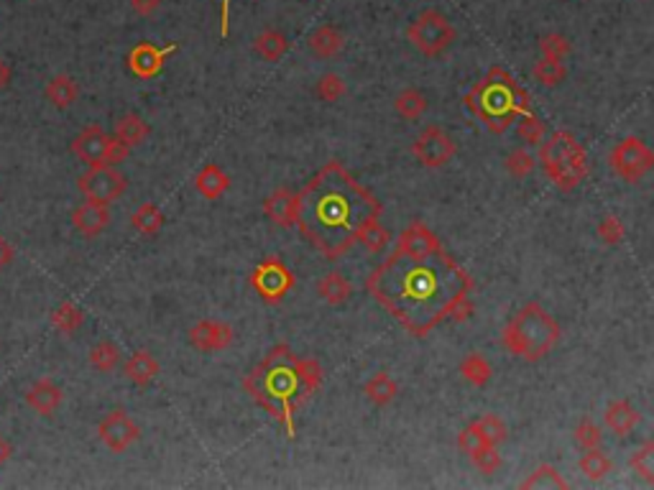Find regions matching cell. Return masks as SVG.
<instances>
[{
    "mask_svg": "<svg viewBox=\"0 0 654 490\" xmlns=\"http://www.w3.org/2000/svg\"><path fill=\"white\" fill-rule=\"evenodd\" d=\"M366 289L417 337L445 319L465 322L473 315L471 279L442 245L422 258L394 250L366 281Z\"/></svg>",
    "mask_w": 654,
    "mask_h": 490,
    "instance_id": "6da1fadb",
    "label": "cell"
},
{
    "mask_svg": "<svg viewBox=\"0 0 654 490\" xmlns=\"http://www.w3.org/2000/svg\"><path fill=\"white\" fill-rule=\"evenodd\" d=\"M172 54H177V44L157 46L151 41H141V44H136L128 52L125 64H128V70H131L133 77H139V80H154V77H159L161 72H164V64H166V59Z\"/></svg>",
    "mask_w": 654,
    "mask_h": 490,
    "instance_id": "5bb4252c",
    "label": "cell"
},
{
    "mask_svg": "<svg viewBox=\"0 0 654 490\" xmlns=\"http://www.w3.org/2000/svg\"><path fill=\"white\" fill-rule=\"evenodd\" d=\"M159 360L149 351H136L123 363L125 378L133 385H139V388H146V385L154 384L157 376H159Z\"/></svg>",
    "mask_w": 654,
    "mask_h": 490,
    "instance_id": "ffe728a7",
    "label": "cell"
},
{
    "mask_svg": "<svg viewBox=\"0 0 654 490\" xmlns=\"http://www.w3.org/2000/svg\"><path fill=\"white\" fill-rule=\"evenodd\" d=\"M460 376H463L471 385L483 388V385H488V381H491L494 368H491V363H488L480 352H471V355H465L463 363H460Z\"/></svg>",
    "mask_w": 654,
    "mask_h": 490,
    "instance_id": "f1b7e54d",
    "label": "cell"
},
{
    "mask_svg": "<svg viewBox=\"0 0 654 490\" xmlns=\"http://www.w3.org/2000/svg\"><path fill=\"white\" fill-rule=\"evenodd\" d=\"M599 238H601V243L611 245V248H616V245L624 243V223H621L616 215H606L601 217V223H599Z\"/></svg>",
    "mask_w": 654,
    "mask_h": 490,
    "instance_id": "ee69618b",
    "label": "cell"
},
{
    "mask_svg": "<svg viewBox=\"0 0 654 490\" xmlns=\"http://www.w3.org/2000/svg\"><path fill=\"white\" fill-rule=\"evenodd\" d=\"M476 424H478V429L483 432V437H486L488 444H498V442H504L506 435H509V429H506L504 419H501V417H496V414H483Z\"/></svg>",
    "mask_w": 654,
    "mask_h": 490,
    "instance_id": "f6af8a7d",
    "label": "cell"
},
{
    "mask_svg": "<svg viewBox=\"0 0 654 490\" xmlns=\"http://www.w3.org/2000/svg\"><path fill=\"white\" fill-rule=\"evenodd\" d=\"M11 452H13V447H11V444H8L5 439L0 437V468H3V462H5V460L11 457Z\"/></svg>",
    "mask_w": 654,
    "mask_h": 490,
    "instance_id": "816d5d0a",
    "label": "cell"
},
{
    "mask_svg": "<svg viewBox=\"0 0 654 490\" xmlns=\"http://www.w3.org/2000/svg\"><path fill=\"white\" fill-rule=\"evenodd\" d=\"M62 401H64V391L54 384V381H49V378H38L26 391V403L34 409L36 414H41V417L56 414Z\"/></svg>",
    "mask_w": 654,
    "mask_h": 490,
    "instance_id": "ac0fdd59",
    "label": "cell"
},
{
    "mask_svg": "<svg viewBox=\"0 0 654 490\" xmlns=\"http://www.w3.org/2000/svg\"><path fill=\"white\" fill-rule=\"evenodd\" d=\"M72 154L80 161H85L88 166H100V164L118 166V164H123L128 158L131 148L125 143H121L115 136L106 133L100 125H88L72 140Z\"/></svg>",
    "mask_w": 654,
    "mask_h": 490,
    "instance_id": "52a82bcc",
    "label": "cell"
},
{
    "mask_svg": "<svg viewBox=\"0 0 654 490\" xmlns=\"http://www.w3.org/2000/svg\"><path fill=\"white\" fill-rule=\"evenodd\" d=\"M522 488L524 490H552V488H560L565 490L567 488V480L560 475L557 468H552V465H539L534 473L527 477V480H522Z\"/></svg>",
    "mask_w": 654,
    "mask_h": 490,
    "instance_id": "e575fe53",
    "label": "cell"
},
{
    "mask_svg": "<svg viewBox=\"0 0 654 490\" xmlns=\"http://www.w3.org/2000/svg\"><path fill=\"white\" fill-rule=\"evenodd\" d=\"M230 3L233 0H220V38L230 36Z\"/></svg>",
    "mask_w": 654,
    "mask_h": 490,
    "instance_id": "681fc988",
    "label": "cell"
},
{
    "mask_svg": "<svg viewBox=\"0 0 654 490\" xmlns=\"http://www.w3.org/2000/svg\"><path fill=\"white\" fill-rule=\"evenodd\" d=\"M131 225H133V230L139 235L151 238V235H157L164 228V215H161V210L154 202H143L141 207L131 215Z\"/></svg>",
    "mask_w": 654,
    "mask_h": 490,
    "instance_id": "4dcf8cb0",
    "label": "cell"
},
{
    "mask_svg": "<svg viewBox=\"0 0 654 490\" xmlns=\"http://www.w3.org/2000/svg\"><path fill=\"white\" fill-rule=\"evenodd\" d=\"M318 294L330 307H343L345 301H351V297H353V283L345 276L335 274V271H330V274H325L318 281Z\"/></svg>",
    "mask_w": 654,
    "mask_h": 490,
    "instance_id": "d4e9b609",
    "label": "cell"
},
{
    "mask_svg": "<svg viewBox=\"0 0 654 490\" xmlns=\"http://www.w3.org/2000/svg\"><path fill=\"white\" fill-rule=\"evenodd\" d=\"M77 190L88 199V202H98V205H113L115 199H121L128 190V179H125L115 166H89L85 174L77 179Z\"/></svg>",
    "mask_w": 654,
    "mask_h": 490,
    "instance_id": "30bf717a",
    "label": "cell"
},
{
    "mask_svg": "<svg viewBox=\"0 0 654 490\" xmlns=\"http://www.w3.org/2000/svg\"><path fill=\"white\" fill-rule=\"evenodd\" d=\"M465 106L486 122L491 133H504L519 115L531 113V97L509 72L494 67L483 82L468 92Z\"/></svg>",
    "mask_w": 654,
    "mask_h": 490,
    "instance_id": "277c9868",
    "label": "cell"
},
{
    "mask_svg": "<svg viewBox=\"0 0 654 490\" xmlns=\"http://www.w3.org/2000/svg\"><path fill=\"white\" fill-rule=\"evenodd\" d=\"M363 393H366V399L373 406H389L396 399V393H399V384L391 378L386 370H376L363 385Z\"/></svg>",
    "mask_w": 654,
    "mask_h": 490,
    "instance_id": "484cf974",
    "label": "cell"
},
{
    "mask_svg": "<svg viewBox=\"0 0 654 490\" xmlns=\"http://www.w3.org/2000/svg\"><path fill=\"white\" fill-rule=\"evenodd\" d=\"M412 154L427 169H440L455 156V140L450 139L440 125H427L412 143Z\"/></svg>",
    "mask_w": 654,
    "mask_h": 490,
    "instance_id": "7c38bea8",
    "label": "cell"
},
{
    "mask_svg": "<svg viewBox=\"0 0 654 490\" xmlns=\"http://www.w3.org/2000/svg\"><path fill=\"white\" fill-rule=\"evenodd\" d=\"M52 325L56 327V333L74 334L85 325V312L74 301H62L52 312Z\"/></svg>",
    "mask_w": 654,
    "mask_h": 490,
    "instance_id": "1f68e13d",
    "label": "cell"
},
{
    "mask_svg": "<svg viewBox=\"0 0 654 490\" xmlns=\"http://www.w3.org/2000/svg\"><path fill=\"white\" fill-rule=\"evenodd\" d=\"M573 435H575V442H578L583 450H596V447H601L603 444V429L593 419L578 421L575 429H573Z\"/></svg>",
    "mask_w": 654,
    "mask_h": 490,
    "instance_id": "b9f144b4",
    "label": "cell"
},
{
    "mask_svg": "<svg viewBox=\"0 0 654 490\" xmlns=\"http://www.w3.org/2000/svg\"><path fill=\"white\" fill-rule=\"evenodd\" d=\"M88 360L98 373H113L121 363V348L113 340H100L98 345H92Z\"/></svg>",
    "mask_w": 654,
    "mask_h": 490,
    "instance_id": "836d02e7",
    "label": "cell"
},
{
    "mask_svg": "<svg viewBox=\"0 0 654 490\" xmlns=\"http://www.w3.org/2000/svg\"><path fill=\"white\" fill-rule=\"evenodd\" d=\"M72 225L82 238H98L110 225V210H107V205H98V202L85 199L80 207L72 210Z\"/></svg>",
    "mask_w": 654,
    "mask_h": 490,
    "instance_id": "2e32d148",
    "label": "cell"
},
{
    "mask_svg": "<svg viewBox=\"0 0 654 490\" xmlns=\"http://www.w3.org/2000/svg\"><path fill=\"white\" fill-rule=\"evenodd\" d=\"M539 146H542L539 161H542V169H545L549 182L563 192L575 190L588 172L585 169V151L578 139H573L565 131H557L548 140H542Z\"/></svg>",
    "mask_w": 654,
    "mask_h": 490,
    "instance_id": "8992f818",
    "label": "cell"
},
{
    "mask_svg": "<svg viewBox=\"0 0 654 490\" xmlns=\"http://www.w3.org/2000/svg\"><path fill=\"white\" fill-rule=\"evenodd\" d=\"M11 80H13V67L5 62V59H0V89H5L11 85Z\"/></svg>",
    "mask_w": 654,
    "mask_h": 490,
    "instance_id": "f907efd6",
    "label": "cell"
},
{
    "mask_svg": "<svg viewBox=\"0 0 654 490\" xmlns=\"http://www.w3.org/2000/svg\"><path fill=\"white\" fill-rule=\"evenodd\" d=\"M294 225L325 258L343 256L361 228L378 217L381 205L337 161H327L307 187L294 194Z\"/></svg>",
    "mask_w": 654,
    "mask_h": 490,
    "instance_id": "7a4b0ae2",
    "label": "cell"
},
{
    "mask_svg": "<svg viewBox=\"0 0 654 490\" xmlns=\"http://www.w3.org/2000/svg\"><path fill=\"white\" fill-rule=\"evenodd\" d=\"M251 289L266 304H279L294 289V274L286 268L282 258H266L251 271Z\"/></svg>",
    "mask_w": 654,
    "mask_h": 490,
    "instance_id": "8fae6325",
    "label": "cell"
},
{
    "mask_svg": "<svg viewBox=\"0 0 654 490\" xmlns=\"http://www.w3.org/2000/svg\"><path fill=\"white\" fill-rule=\"evenodd\" d=\"M44 97L52 103L56 110H67L77 103V97H80V85H77V80L70 77V74H54L52 80L47 82V88H44Z\"/></svg>",
    "mask_w": 654,
    "mask_h": 490,
    "instance_id": "7402d4cb",
    "label": "cell"
},
{
    "mask_svg": "<svg viewBox=\"0 0 654 490\" xmlns=\"http://www.w3.org/2000/svg\"><path fill=\"white\" fill-rule=\"evenodd\" d=\"M483 444H488V442H486V437H483V432L478 429L476 421H473V424H468V427H465V429H463V432L458 435V447L463 455L471 457L473 452H476V450H480Z\"/></svg>",
    "mask_w": 654,
    "mask_h": 490,
    "instance_id": "7dc6e473",
    "label": "cell"
},
{
    "mask_svg": "<svg viewBox=\"0 0 654 490\" xmlns=\"http://www.w3.org/2000/svg\"><path fill=\"white\" fill-rule=\"evenodd\" d=\"M343 44H345V36L333 23H322L310 36V49H312V54L318 59H333V56H337L340 49H343Z\"/></svg>",
    "mask_w": 654,
    "mask_h": 490,
    "instance_id": "603a6c76",
    "label": "cell"
},
{
    "mask_svg": "<svg viewBox=\"0 0 654 490\" xmlns=\"http://www.w3.org/2000/svg\"><path fill=\"white\" fill-rule=\"evenodd\" d=\"M473 465H476L478 470L483 475H494L498 473V468H501V452L496 450V444H483L480 450H476L473 455Z\"/></svg>",
    "mask_w": 654,
    "mask_h": 490,
    "instance_id": "bcb514c9",
    "label": "cell"
},
{
    "mask_svg": "<svg viewBox=\"0 0 654 490\" xmlns=\"http://www.w3.org/2000/svg\"><path fill=\"white\" fill-rule=\"evenodd\" d=\"M294 194L289 190H276L264 199V215L279 228H292L294 225Z\"/></svg>",
    "mask_w": 654,
    "mask_h": 490,
    "instance_id": "44dd1931",
    "label": "cell"
},
{
    "mask_svg": "<svg viewBox=\"0 0 654 490\" xmlns=\"http://www.w3.org/2000/svg\"><path fill=\"white\" fill-rule=\"evenodd\" d=\"M98 437L100 442L106 444L110 452H115V455H121L125 452L128 447H133L139 437H141V429H139V424L128 417V411L123 409H113V411H107L103 421L98 424Z\"/></svg>",
    "mask_w": 654,
    "mask_h": 490,
    "instance_id": "4fadbf2b",
    "label": "cell"
},
{
    "mask_svg": "<svg viewBox=\"0 0 654 490\" xmlns=\"http://www.w3.org/2000/svg\"><path fill=\"white\" fill-rule=\"evenodd\" d=\"M516 121H519V125H516V133H519V139L524 140V143H530V146H539V143L545 140V131H548V125L539 121L534 113H524V115H519Z\"/></svg>",
    "mask_w": 654,
    "mask_h": 490,
    "instance_id": "f35d334b",
    "label": "cell"
},
{
    "mask_svg": "<svg viewBox=\"0 0 654 490\" xmlns=\"http://www.w3.org/2000/svg\"><path fill=\"white\" fill-rule=\"evenodd\" d=\"M578 468H581V473H583L588 480L599 483V480H603L606 475L614 470V460L606 455L601 447H596V450H585V455L581 457Z\"/></svg>",
    "mask_w": 654,
    "mask_h": 490,
    "instance_id": "d6a6232c",
    "label": "cell"
},
{
    "mask_svg": "<svg viewBox=\"0 0 654 490\" xmlns=\"http://www.w3.org/2000/svg\"><path fill=\"white\" fill-rule=\"evenodd\" d=\"M603 424L608 432H614L616 437H626L634 432V427L639 424V411L634 409V403L619 399V401L608 403V409L603 411Z\"/></svg>",
    "mask_w": 654,
    "mask_h": 490,
    "instance_id": "d6986e66",
    "label": "cell"
},
{
    "mask_svg": "<svg viewBox=\"0 0 654 490\" xmlns=\"http://www.w3.org/2000/svg\"><path fill=\"white\" fill-rule=\"evenodd\" d=\"M504 166H506V172H509L514 179H527V176L537 169V158L531 156L530 151H524V148H516V151H512V154L506 156Z\"/></svg>",
    "mask_w": 654,
    "mask_h": 490,
    "instance_id": "60d3db41",
    "label": "cell"
},
{
    "mask_svg": "<svg viewBox=\"0 0 654 490\" xmlns=\"http://www.w3.org/2000/svg\"><path fill=\"white\" fill-rule=\"evenodd\" d=\"M427 97L422 95V89L417 88H407L402 89L396 97H394V110L399 113V118H404V121L414 122L420 121L422 115L427 113Z\"/></svg>",
    "mask_w": 654,
    "mask_h": 490,
    "instance_id": "83f0119b",
    "label": "cell"
},
{
    "mask_svg": "<svg viewBox=\"0 0 654 490\" xmlns=\"http://www.w3.org/2000/svg\"><path fill=\"white\" fill-rule=\"evenodd\" d=\"M233 327L220 319H202L190 330V342L200 352H220L233 345Z\"/></svg>",
    "mask_w": 654,
    "mask_h": 490,
    "instance_id": "9a60e30c",
    "label": "cell"
},
{
    "mask_svg": "<svg viewBox=\"0 0 654 490\" xmlns=\"http://www.w3.org/2000/svg\"><path fill=\"white\" fill-rule=\"evenodd\" d=\"M253 49H256V54H259L264 62H282L284 54L289 52V41H286V36H284L282 31H276V29H266V31H261V34L256 36Z\"/></svg>",
    "mask_w": 654,
    "mask_h": 490,
    "instance_id": "4316f807",
    "label": "cell"
},
{
    "mask_svg": "<svg viewBox=\"0 0 654 490\" xmlns=\"http://www.w3.org/2000/svg\"><path fill=\"white\" fill-rule=\"evenodd\" d=\"M355 243H361L366 250H371V253H381V250L389 245V232H386V228H381L378 217H373V220H369V223L361 228L358 238H355Z\"/></svg>",
    "mask_w": 654,
    "mask_h": 490,
    "instance_id": "d590c367",
    "label": "cell"
},
{
    "mask_svg": "<svg viewBox=\"0 0 654 490\" xmlns=\"http://www.w3.org/2000/svg\"><path fill=\"white\" fill-rule=\"evenodd\" d=\"M437 248H440V241H437V235L432 230L422 225V223H409L407 228L402 230V235H399L394 250H399L404 256L422 258V256H429Z\"/></svg>",
    "mask_w": 654,
    "mask_h": 490,
    "instance_id": "e0dca14e",
    "label": "cell"
},
{
    "mask_svg": "<svg viewBox=\"0 0 654 490\" xmlns=\"http://www.w3.org/2000/svg\"><path fill=\"white\" fill-rule=\"evenodd\" d=\"M131 8L139 13V16L149 18L154 16L161 8V0H131Z\"/></svg>",
    "mask_w": 654,
    "mask_h": 490,
    "instance_id": "c3c4849f",
    "label": "cell"
},
{
    "mask_svg": "<svg viewBox=\"0 0 654 490\" xmlns=\"http://www.w3.org/2000/svg\"><path fill=\"white\" fill-rule=\"evenodd\" d=\"M629 468L634 470V473L644 480V483H654V442H644L641 447H639L634 455L629 457Z\"/></svg>",
    "mask_w": 654,
    "mask_h": 490,
    "instance_id": "8d00e7d4",
    "label": "cell"
},
{
    "mask_svg": "<svg viewBox=\"0 0 654 490\" xmlns=\"http://www.w3.org/2000/svg\"><path fill=\"white\" fill-rule=\"evenodd\" d=\"M113 136L121 143H125L128 148H133L149 136V122L143 121L141 115H136V113H128V115H123L121 121L115 122V133Z\"/></svg>",
    "mask_w": 654,
    "mask_h": 490,
    "instance_id": "f546056e",
    "label": "cell"
},
{
    "mask_svg": "<svg viewBox=\"0 0 654 490\" xmlns=\"http://www.w3.org/2000/svg\"><path fill=\"white\" fill-rule=\"evenodd\" d=\"M534 77H537V82H542L545 88H557V85H563L567 77V70L563 62H555V59H539L537 64H534Z\"/></svg>",
    "mask_w": 654,
    "mask_h": 490,
    "instance_id": "74e56055",
    "label": "cell"
},
{
    "mask_svg": "<svg viewBox=\"0 0 654 490\" xmlns=\"http://www.w3.org/2000/svg\"><path fill=\"white\" fill-rule=\"evenodd\" d=\"M195 187L200 197H205V199H220L223 194L228 192L230 176L217 164H208V166L200 169V174L195 179Z\"/></svg>",
    "mask_w": 654,
    "mask_h": 490,
    "instance_id": "cb8c5ba5",
    "label": "cell"
},
{
    "mask_svg": "<svg viewBox=\"0 0 654 490\" xmlns=\"http://www.w3.org/2000/svg\"><path fill=\"white\" fill-rule=\"evenodd\" d=\"M318 97L322 103H330V106L340 103L345 97V82H343V77L333 74V72L322 74L318 82Z\"/></svg>",
    "mask_w": 654,
    "mask_h": 490,
    "instance_id": "ab89813d",
    "label": "cell"
},
{
    "mask_svg": "<svg viewBox=\"0 0 654 490\" xmlns=\"http://www.w3.org/2000/svg\"><path fill=\"white\" fill-rule=\"evenodd\" d=\"M243 388L266 409L274 419H279L289 439L297 437L294 414L312 393L300 376V358L289 345H276L266 352V358L243 378Z\"/></svg>",
    "mask_w": 654,
    "mask_h": 490,
    "instance_id": "3957f363",
    "label": "cell"
},
{
    "mask_svg": "<svg viewBox=\"0 0 654 490\" xmlns=\"http://www.w3.org/2000/svg\"><path fill=\"white\" fill-rule=\"evenodd\" d=\"M539 49H542V59H555V62H563L567 54H570V38L563 34H548L539 38Z\"/></svg>",
    "mask_w": 654,
    "mask_h": 490,
    "instance_id": "7bdbcfd3",
    "label": "cell"
},
{
    "mask_svg": "<svg viewBox=\"0 0 654 490\" xmlns=\"http://www.w3.org/2000/svg\"><path fill=\"white\" fill-rule=\"evenodd\" d=\"M501 340H504V348L512 355L527 363H537L560 342V325L537 301H531L514 315Z\"/></svg>",
    "mask_w": 654,
    "mask_h": 490,
    "instance_id": "5b68a950",
    "label": "cell"
},
{
    "mask_svg": "<svg viewBox=\"0 0 654 490\" xmlns=\"http://www.w3.org/2000/svg\"><path fill=\"white\" fill-rule=\"evenodd\" d=\"M407 36L417 46V52H422L425 56H440L442 52H447L453 46L458 34H455V26L450 23V18L429 8L409 23Z\"/></svg>",
    "mask_w": 654,
    "mask_h": 490,
    "instance_id": "ba28073f",
    "label": "cell"
},
{
    "mask_svg": "<svg viewBox=\"0 0 654 490\" xmlns=\"http://www.w3.org/2000/svg\"><path fill=\"white\" fill-rule=\"evenodd\" d=\"M608 164H611V172L616 176H621L624 182H639L644 176L652 172L654 166V154L652 148L644 143L637 136H626L624 140H619L608 156Z\"/></svg>",
    "mask_w": 654,
    "mask_h": 490,
    "instance_id": "9c48e42d",
    "label": "cell"
}]
</instances>
